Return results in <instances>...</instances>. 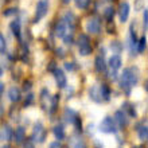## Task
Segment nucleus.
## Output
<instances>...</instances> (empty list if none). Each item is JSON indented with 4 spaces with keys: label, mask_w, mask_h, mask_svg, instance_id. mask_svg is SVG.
I'll return each instance as SVG.
<instances>
[{
    "label": "nucleus",
    "mask_w": 148,
    "mask_h": 148,
    "mask_svg": "<svg viewBox=\"0 0 148 148\" xmlns=\"http://www.w3.org/2000/svg\"><path fill=\"white\" fill-rule=\"evenodd\" d=\"M137 79H139V71L136 67H127L123 70V74H121V88L129 89L133 85H136Z\"/></svg>",
    "instance_id": "1"
},
{
    "label": "nucleus",
    "mask_w": 148,
    "mask_h": 148,
    "mask_svg": "<svg viewBox=\"0 0 148 148\" xmlns=\"http://www.w3.org/2000/svg\"><path fill=\"white\" fill-rule=\"evenodd\" d=\"M40 104H42L45 110H54L57 106V98L50 96L47 89H43L40 93Z\"/></svg>",
    "instance_id": "2"
},
{
    "label": "nucleus",
    "mask_w": 148,
    "mask_h": 148,
    "mask_svg": "<svg viewBox=\"0 0 148 148\" xmlns=\"http://www.w3.org/2000/svg\"><path fill=\"white\" fill-rule=\"evenodd\" d=\"M78 51L82 57H86L92 53V45H90L89 36L85 35V34H81L78 36Z\"/></svg>",
    "instance_id": "3"
},
{
    "label": "nucleus",
    "mask_w": 148,
    "mask_h": 148,
    "mask_svg": "<svg viewBox=\"0 0 148 148\" xmlns=\"http://www.w3.org/2000/svg\"><path fill=\"white\" fill-rule=\"evenodd\" d=\"M116 129H117V125L112 117H105L101 121V124H100V131L104 133H113L116 132Z\"/></svg>",
    "instance_id": "4"
},
{
    "label": "nucleus",
    "mask_w": 148,
    "mask_h": 148,
    "mask_svg": "<svg viewBox=\"0 0 148 148\" xmlns=\"http://www.w3.org/2000/svg\"><path fill=\"white\" fill-rule=\"evenodd\" d=\"M49 10V3L47 0H39L36 3V11H35V22H39L40 19H43L47 14Z\"/></svg>",
    "instance_id": "5"
},
{
    "label": "nucleus",
    "mask_w": 148,
    "mask_h": 148,
    "mask_svg": "<svg viewBox=\"0 0 148 148\" xmlns=\"http://www.w3.org/2000/svg\"><path fill=\"white\" fill-rule=\"evenodd\" d=\"M46 139V129L43 128L42 124H35L34 125V131H32V140L36 143H43Z\"/></svg>",
    "instance_id": "6"
},
{
    "label": "nucleus",
    "mask_w": 148,
    "mask_h": 148,
    "mask_svg": "<svg viewBox=\"0 0 148 148\" xmlns=\"http://www.w3.org/2000/svg\"><path fill=\"white\" fill-rule=\"evenodd\" d=\"M100 28H101L100 20L96 19V18H92V19H89L86 22V31H89L90 34H98Z\"/></svg>",
    "instance_id": "7"
},
{
    "label": "nucleus",
    "mask_w": 148,
    "mask_h": 148,
    "mask_svg": "<svg viewBox=\"0 0 148 148\" xmlns=\"http://www.w3.org/2000/svg\"><path fill=\"white\" fill-rule=\"evenodd\" d=\"M129 10H131V7H129V4L127 3V1H124V3L120 4V8H119V16H120V20L123 22V23H125V22L128 20Z\"/></svg>",
    "instance_id": "8"
},
{
    "label": "nucleus",
    "mask_w": 148,
    "mask_h": 148,
    "mask_svg": "<svg viewBox=\"0 0 148 148\" xmlns=\"http://www.w3.org/2000/svg\"><path fill=\"white\" fill-rule=\"evenodd\" d=\"M89 96H90V98L96 102L102 101L104 98H102V93H101V86H98V85L92 86L89 90Z\"/></svg>",
    "instance_id": "9"
},
{
    "label": "nucleus",
    "mask_w": 148,
    "mask_h": 148,
    "mask_svg": "<svg viewBox=\"0 0 148 148\" xmlns=\"http://www.w3.org/2000/svg\"><path fill=\"white\" fill-rule=\"evenodd\" d=\"M114 123H117V125L120 128H124L125 125L128 124V120H127V114H125L123 110H117L116 114H114Z\"/></svg>",
    "instance_id": "10"
},
{
    "label": "nucleus",
    "mask_w": 148,
    "mask_h": 148,
    "mask_svg": "<svg viewBox=\"0 0 148 148\" xmlns=\"http://www.w3.org/2000/svg\"><path fill=\"white\" fill-rule=\"evenodd\" d=\"M54 77H55V82H57V85L59 86V88H65L66 86V75H65V73H63L61 69H57V70L54 71Z\"/></svg>",
    "instance_id": "11"
},
{
    "label": "nucleus",
    "mask_w": 148,
    "mask_h": 148,
    "mask_svg": "<svg viewBox=\"0 0 148 148\" xmlns=\"http://www.w3.org/2000/svg\"><path fill=\"white\" fill-rule=\"evenodd\" d=\"M109 67L110 70H119L123 65V61H121V57L120 55H112L109 58Z\"/></svg>",
    "instance_id": "12"
},
{
    "label": "nucleus",
    "mask_w": 148,
    "mask_h": 148,
    "mask_svg": "<svg viewBox=\"0 0 148 148\" xmlns=\"http://www.w3.org/2000/svg\"><path fill=\"white\" fill-rule=\"evenodd\" d=\"M73 28L74 27H69V26H66V24L61 20V22L55 26V34H57V36H58V38H63V35L66 34L67 30H73Z\"/></svg>",
    "instance_id": "13"
},
{
    "label": "nucleus",
    "mask_w": 148,
    "mask_h": 148,
    "mask_svg": "<svg viewBox=\"0 0 148 148\" xmlns=\"http://www.w3.org/2000/svg\"><path fill=\"white\" fill-rule=\"evenodd\" d=\"M12 129L11 127H8V125H4L3 128L0 129V140L3 141H8L12 139Z\"/></svg>",
    "instance_id": "14"
},
{
    "label": "nucleus",
    "mask_w": 148,
    "mask_h": 148,
    "mask_svg": "<svg viewBox=\"0 0 148 148\" xmlns=\"http://www.w3.org/2000/svg\"><path fill=\"white\" fill-rule=\"evenodd\" d=\"M12 137H14V140H15L16 144H20V143H23V140L26 139V133H24V129L22 127L15 129V132L12 133Z\"/></svg>",
    "instance_id": "15"
},
{
    "label": "nucleus",
    "mask_w": 148,
    "mask_h": 148,
    "mask_svg": "<svg viewBox=\"0 0 148 148\" xmlns=\"http://www.w3.org/2000/svg\"><path fill=\"white\" fill-rule=\"evenodd\" d=\"M8 98H10V101H12V102L19 101L20 100V90H19V88H16V86L10 88V90H8Z\"/></svg>",
    "instance_id": "16"
},
{
    "label": "nucleus",
    "mask_w": 148,
    "mask_h": 148,
    "mask_svg": "<svg viewBox=\"0 0 148 148\" xmlns=\"http://www.w3.org/2000/svg\"><path fill=\"white\" fill-rule=\"evenodd\" d=\"M94 66H96V70L98 73H101V71H105L106 69V63H105V59H104V55H98L96 61H94Z\"/></svg>",
    "instance_id": "17"
},
{
    "label": "nucleus",
    "mask_w": 148,
    "mask_h": 148,
    "mask_svg": "<svg viewBox=\"0 0 148 148\" xmlns=\"http://www.w3.org/2000/svg\"><path fill=\"white\" fill-rule=\"evenodd\" d=\"M54 136L55 139H58V140H62L65 139V128H63L62 125H55L54 127Z\"/></svg>",
    "instance_id": "18"
},
{
    "label": "nucleus",
    "mask_w": 148,
    "mask_h": 148,
    "mask_svg": "<svg viewBox=\"0 0 148 148\" xmlns=\"http://www.w3.org/2000/svg\"><path fill=\"white\" fill-rule=\"evenodd\" d=\"M137 135H139V139L143 141L147 140V137H148V128H147V125H143V127H140L139 128V131H137Z\"/></svg>",
    "instance_id": "19"
},
{
    "label": "nucleus",
    "mask_w": 148,
    "mask_h": 148,
    "mask_svg": "<svg viewBox=\"0 0 148 148\" xmlns=\"http://www.w3.org/2000/svg\"><path fill=\"white\" fill-rule=\"evenodd\" d=\"M11 30L18 38L20 36V22L19 20H12L11 22Z\"/></svg>",
    "instance_id": "20"
},
{
    "label": "nucleus",
    "mask_w": 148,
    "mask_h": 148,
    "mask_svg": "<svg viewBox=\"0 0 148 148\" xmlns=\"http://www.w3.org/2000/svg\"><path fill=\"white\" fill-rule=\"evenodd\" d=\"M145 45H147V39H145V36H141V38L137 40V43H136L139 53H143V51L145 50Z\"/></svg>",
    "instance_id": "21"
},
{
    "label": "nucleus",
    "mask_w": 148,
    "mask_h": 148,
    "mask_svg": "<svg viewBox=\"0 0 148 148\" xmlns=\"http://www.w3.org/2000/svg\"><path fill=\"white\" fill-rule=\"evenodd\" d=\"M75 1V5H77L79 10H85V8L89 7L90 0H74Z\"/></svg>",
    "instance_id": "22"
},
{
    "label": "nucleus",
    "mask_w": 148,
    "mask_h": 148,
    "mask_svg": "<svg viewBox=\"0 0 148 148\" xmlns=\"http://www.w3.org/2000/svg\"><path fill=\"white\" fill-rule=\"evenodd\" d=\"M71 147L73 148H86V144L81 139H74V140L71 141Z\"/></svg>",
    "instance_id": "23"
},
{
    "label": "nucleus",
    "mask_w": 148,
    "mask_h": 148,
    "mask_svg": "<svg viewBox=\"0 0 148 148\" xmlns=\"http://www.w3.org/2000/svg\"><path fill=\"white\" fill-rule=\"evenodd\" d=\"M113 15H114V10H113L112 7H108V8L105 10V12H104V16H105L108 20H112Z\"/></svg>",
    "instance_id": "24"
},
{
    "label": "nucleus",
    "mask_w": 148,
    "mask_h": 148,
    "mask_svg": "<svg viewBox=\"0 0 148 148\" xmlns=\"http://www.w3.org/2000/svg\"><path fill=\"white\" fill-rule=\"evenodd\" d=\"M4 50H5V39L0 34V53H3Z\"/></svg>",
    "instance_id": "25"
},
{
    "label": "nucleus",
    "mask_w": 148,
    "mask_h": 148,
    "mask_svg": "<svg viewBox=\"0 0 148 148\" xmlns=\"http://www.w3.org/2000/svg\"><path fill=\"white\" fill-rule=\"evenodd\" d=\"M23 148H35V145H34V141L32 140H26V143H24V145H23Z\"/></svg>",
    "instance_id": "26"
},
{
    "label": "nucleus",
    "mask_w": 148,
    "mask_h": 148,
    "mask_svg": "<svg viewBox=\"0 0 148 148\" xmlns=\"http://www.w3.org/2000/svg\"><path fill=\"white\" fill-rule=\"evenodd\" d=\"M143 22H144V27H147V23H148V11H147V8H144V14H143Z\"/></svg>",
    "instance_id": "27"
},
{
    "label": "nucleus",
    "mask_w": 148,
    "mask_h": 148,
    "mask_svg": "<svg viewBox=\"0 0 148 148\" xmlns=\"http://www.w3.org/2000/svg\"><path fill=\"white\" fill-rule=\"evenodd\" d=\"M50 148H62V145H61L59 141H53L50 144Z\"/></svg>",
    "instance_id": "28"
},
{
    "label": "nucleus",
    "mask_w": 148,
    "mask_h": 148,
    "mask_svg": "<svg viewBox=\"0 0 148 148\" xmlns=\"http://www.w3.org/2000/svg\"><path fill=\"white\" fill-rule=\"evenodd\" d=\"M3 92H4V84H1V82H0V97H1Z\"/></svg>",
    "instance_id": "29"
},
{
    "label": "nucleus",
    "mask_w": 148,
    "mask_h": 148,
    "mask_svg": "<svg viewBox=\"0 0 148 148\" xmlns=\"http://www.w3.org/2000/svg\"><path fill=\"white\" fill-rule=\"evenodd\" d=\"M1 148H11V147H10V145H3Z\"/></svg>",
    "instance_id": "30"
},
{
    "label": "nucleus",
    "mask_w": 148,
    "mask_h": 148,
    "mask_svg": "<svg viewBox=\"0 0 148 148\" xmlns=\"http://www.w3.org/2000/svg\"><path fill=\"white\" fill-rule=\"evenodd\" d=\"M63 3H69V1H70V0H62Z\"/></svg>",
    "instance_id": "31"
},
{
    "label": "nucleus",
    "mask_w": 148,
    "mask_h": 148,
    "mask_svg": "<svg viewBox=\"0 0 148 148\" xmlns=\"http://www.w3.org/2000/svg\"><path fill=\"white\" fill-rule=\"evenodd\" d=\"M1 74H3V70H1V67H0V77H1Z\"/></svg>",
    "instance_id": "32"
}]
</instances>
